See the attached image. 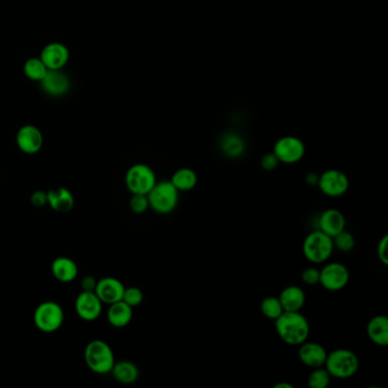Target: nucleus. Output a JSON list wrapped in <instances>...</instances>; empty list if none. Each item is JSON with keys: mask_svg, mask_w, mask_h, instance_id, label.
Wrapping results in <instances>:
<instances>
[{"mask_svg": "<svg viewBox=\"0 0 388 388\" xmlns=\"http://www.w3.org/2000/svg\"><path fill=\"white\" fill-rule=\"evenodd\" d=\"M346 228V219L339 210L328 208L318 219V229L334 237Z\"/></svg>", "mask_w": 388, "mask_h": 388, "instance_id": "obj_16", "label": "nucleus"}, {"mask_svg": "<svg viewBox=\"0 0 388 388\" xmlns=\"http://www.w3.org/2000/svg\"><path fill=\"white\" fill-rule=\"evenodd\" d=\"M274 153L280 163L296 165L304 158L305 145L300 138L286 136L276 141Z\"/></svg>", "mask_w": 388, "mask_h": 388, "instance_id": "obj_8", "label": "nucleus"}, {"mask_svg": "<svg viewBox=\"0 0 388 388\" xmlns=\"http://www.w3.org/2000/svg\"><path fill=\"white\" fill-rule=\"evenodd\" d=\"M388 236L384 234V237L379 241L378 246H377V255H378L379 261L382 262L383 265H388Z\"/></svg>", "mask_w": 388, "mask_h": 388, "instance_id": "obj_34", "label": "nucleus"}, {"mask_svg": "<svg viewBox=\"0 0 388 388\" xmlns=\"http://www.w3.org/2000/svg\"><path fill=\"white\" fill-rule=\"evenodd\" d=\"M350 277V270L346 265L339 262H330L320 270L319 284L326 291H339L348 286Z\"/></svg>", "mask_w": 388, "mask_h": 388, "instance_id": "obj_9", "label": "nucleus"}, {"mask_svg": "<svg viewBox=\"0 0 388 388\" xmlns=\"http://www.w3.org/2000/svg\"><path fill=\"white\" fill-rule=\"evenodd\" d=\"M77 317L84 322H95L101 315L103 302L99 300L95 291H81L74 303Z\"/></svg>", "mask_w": 388, "mask_h": 388, "instance_id": "obj_11", "label": "nucleus"}, {"mask_svg": "<svg viewBox=\"0 0 388 388\" xmlns=\"http://www.w3.org/2000/svg\"><path fill=\"white\" fill-rule=\"evenodd\" d=\"M40 58L48 70H63L70 60V51L65 45L51 43L41 51Z\"/></svg>", "mask_w": 388, "mask_h": 388, "instance_id": "obj_14", "label": "nucleus"}, {"mask_svg": "<svg viewBox=\"0 0 388 388\" xmlns=\"http://www.w3.org/2000/svg\"><path fill=\"white\" fill-rule=\"evenodd\" d=\"M324 367L334 378L348 379L358 372L360 361L358 355L351 350L337 348L327 354Z\"/></svg>", "mask_w": 388, "mask_h": 388, "instance_id": "obj_4", "label": "nucleus"}, {"mask_svg": "<svg viewBox=\"0 0 388 388\" xmlns=\"http://www.w3.org/2000/svg\"><path fill=\"white\" fill-rule=\"evenodd\" d=\"M332 241H334V247L337 248L338 251L344 252V253L351 252L355 246L354 236L346 229L334 236Z\"/></svg>", "mask_w": 388, "mask_h": 388, "instance_id": "obj_29", "label": "nucleus"}, {"mask_svg": "<svg viewBox=\"0 0 388 388\" xmlns=\"http://www.w3.org/2000/svg\"><path fill=\"white\" fill-rule=\"evenodd\" d=\"M278 298L282 305L284 311L286 312L301 311L306 302L305 291H303V288L296 284H289L287 287H284Z\"/></svg>", "mask_w": 388, "mask_h": 388, "instance_id": "obj_18", "label": "nucleus"}, {"mask_svg": "<svg viewBox=\"0 0 388 388\" xmlns=\"http://www.w3.org/2000/svg\"><path fill=\"white\" fill-rule=\"evenodd\" d=\"M31 204L34 208H44L47 205V193L43 191H36L31 195Z\"/></svg>", "mask_w": 388, "mask_h": 388, "instance_id": "obj_35", "label": "nucleus"}, {"mask_svg": "<svg viewBox=\"0 0 388 388\" xmlns=\"http://www.w3.org/2000/svg\"><path fill=\"white\" fill-rule=\"evenodd\" d=\"M64 319L63 308L54 301L43 302L34 310V326L45 334L57 332L63 326Z\"/></svg>", "mask_w": 388, "mask_h": 388, "instance_id": "obj_6", "label": "nucleus"}, {"mask_svg": "<svg viewBox=\"0 0 388 388\" xmlns=\"http://www.w3.org/2000/svg\"><path fill=\"white\" fill-rule=\"evenodd\" d=\"M84 361L88 368L97 375L111 374L115 363L113 350L106 341L94 339L89 341L84 350Z\"/></svg>", "mask_w": 388, "mask_h": 388, "instance_id": "obj_2", "label": "nucleus"}, {"mask_svg": "<svg viewBox=\"0 0 388 388\" xmlns=\"http://www.w3.org/2000/svg\"><path fill=\"white\" fill-rule=\"evenodd\" d=\"M302 280L308 286L318 284L320 281V270L315 267H308L302 271Z\"/></svg>", "mask_w": 388, "mask_h": 388, "instance_id": "obj_32", "label": "nucleus"}, {"mask_svg": "<svg viewBox=\"0 0 388 388\" xmlns=\"http://www.w3.org/2000/svg\"><path fill=\"white\" fill-rule=\"evenodd\" d=\"M369 339L377 345L385 348L388 345V319L386 315H375L367 325Z\"/></svg>", "mask_w": 388, "mask_h": 388, "instance_id": "obj_22", "label": "nucleus"}, {"mask_svg": "<svg viewBox=\"0 0 388 388\" xmlns=\"http://www.w3.org/2000/svg\"><path fill=\"white\" fill-rule=\"evenodd\" d=\"M122 301L130 305L131 308H137L144 301V293L141 288L134 287V286L125 287Z\"/></svg>", "mask_w": 388, "mask_h": 388, "instance_id": "obj_30", "label": "nucleus"}, {"mask_svg": "<svg viewBox=\"0 0 388 388\" xmlns=\"http://www.w3.org/2000/svg\"><path fill=\"white\" fill-rule=\"evenodd\" d=\"M319 181V174L315 173V172H308L306 175H305V182L308 184V186H318Z\"/></svg>", "mask_w": 388, "mask_h": 388, "instance_id": "obj_37", "label": "nucleus"}, {"mask_svg": "<svg viewBox=\"0 0 388 388\" xmlns=\"http://www.w3.org/2000/svg\"><path fill=\"white\" fill-rule=\"evenodd\" d=\"M124 289L125 286L122 284V281L114 277H105L97 281L95 293L103 302V304L110 305L115 302L122 301Z\"/></svg>", "mask_w": 388, "mask_h": 388, "instance_id": "obj_13", "label": "nucleus"}, {"mask_svg": "<svg viewBox=\"0 0 388 388\" xmlns=\"http://www.w3.org/2000/svg\"><path fill=\"white\" fill-rule=\"evenodd\" d=\"M332 376L329 375L325 367H319L312 370L308 375V384L311 388H327L330 384Z\"/></svg>", "mask_w": 388, "mask_h": 388, "instance_id": "obj_28", "label": "nucleus"}, {"mask_svg": "<svg viewBox=\"0 0 388 388\" xmlns=\"http://www.w3.org/2000/svg\"><path fill=\"white\" fill-rule=\"evenodd\" d=\"M220 148L227 158H238L244 154L245 143L238 134H226L220 141Z\"/></svg>", "mask_w": 388, "mask_h": 388, "instance_id": "obj_25", "label": "nucleus"}, {"mask_svg": "<svg viewBox=\"0 0 388 388\" xmlns=\"http://www.w3.org/2000/svg\"><path fill=\"white\" fill-rule=\"evenodd\" d=\"M96 284H97V280H96L94 277H91V276H87V277H84V279L81 280L82 291H95Z\"/></svg>", "mask_w": 388, "mask_h": 388, "instance_id": "obj_36", "label": "nucleus"}, {"mask_svg": "<svg viewBox=\"0 0 388 388\" xmlns=\"http://www.w3.org/2000/svg\"><path fill=\"white\" fill-rule=\"evenodd\" d=\"M125 186L131 194L147 195L154 187L156 174L149 165L138 163L129 167L125 173Z\"/></svg>", "mask_w": 388, "mask_h": 388, "instance_id": "obj_7", "label": "nucleus"}, {"mask_svg": "<svg viewBox=\"0 0 388 388\" xmlns=\"http://www.w3.org/2000/svg\"><path fill=\"white\" fill-rule=\"evenodd\" d=\"M24 74L25 77H29L30 80L40 82L46 74H47L48 69L45 65L44 62L41 60L40 57H32L25 62L23 67Z\"/></svg>", "mask_w": 388, "mask_h": 388, "instance_id": "obj_26", "label": "nucleus"}, {"mask_svg": "<svg viewBox=\"0 0 388 388\" xmlns=\"http://www.w3.org/2000/svg\"><path fill=\"white\" fill-rule=\"evenodd\" d=\"M280 165V162L278 160L275 153H268L261 158V167L265 171H274L277 169L278 165Z\"/></svg>", "mask_w": 388, "mask_h": 388, "instance_id": "obj_33", "label": "nucleus"}, {"mask_svg": "<svg viewBox=\"0 0 388 388\" xmlns=\"http://www.w3.org/2000/svg\"><path fill=\"white\" fill-rule=\"evenodd\" d=\"M179 195L170 180L156 182L147 194L149 208L158 215H170L179 204Z\"/></svg>", "mask_w": 388, "mask_h": 388, "instance_id": "obj_5", "label": "nucleus"}, {"mask_svg": "<svg viewBox=\"0 0 388 388\" xmlns=\"http://www.w3.org/2000/svg\"><path fill=\"white\" fill-rule=\"evenodd\" d=\"M328 352L322 344L315 341H305L300 345L298 358L308 368H319L325 365Z\"/></svg>", "mask_w": 388, "mask_h": 388, "instance_id": "obj_15", "label": "nucleus"}, {"mask_svg": "<svg viewBox=\"0 0 388 388\" xmlns=\"http://www.w3.org/2000/svg\"><path fill=\"white\" fill-rule=\"evenodd\" d=\"M40 84L45 93L51 96H63L70 89V79L62 70H48Z\"/></svg>", "mask_w": 388, "mask_h": 388, "instance_id": "obj_17", "label": "nucleus"}, {"mask_svg": "<svg viewBox=\"0 0 388 388\" xmlns=\"http://www.w3.org/2000/svg\"><path fill=\"white\" fill-rule=\"evenodd\" d=\"M275 388H294V386L289 384V383H278Z\"/></svg>", "mask_w": 388, "mask_h": 388, "instance_id": "obj_38", "label": "nucleus"}, {"mask_svg": "<svg viewBox=\"0 0 388 388\" xmlns=\"http://www.w3.org/2000/svg\"><path fill=\"white\" fill-rule=\"evenodd\" d=\"M16 145L24 154H37L44 145V136L41 134L40 129H38L36 125L27 124L17 131Z\"/></svg>", "mask_w": 388, "mask_h": 388, "instance_id": "obj_12", "label": "nucleus"}, {"mask_svg": "<svg viewBox=\"0 0 388 388\" xmlns=\"http://www.w3.org/2000/svg\"><path fill=\"white\" fill-rule=\"evenodd\" d=\"M106 317L108 324L114 328H124L132 322L134 308H131L125 302H115L113 304H110Z\"/></svg>", "mask_w": 388, "mask_h": 388, "instance_id": "obj_21", "label": "nucleus"}, {"mask_svg": "<svg viewBox=\"0 0 388 388\" xmlns=\"http://www.w3.org/2000/svg\"><path fill=\"white\" fill-rule=\"evenodd\" d=\"M51 274L54 276L56 280L69 284L75 280L79 275V268L74 260L66 258V256H60L55 258L51 267Z\"/></svg>", "mask_w": 388, "mask_h": 388, "instance_id": "obj_19", "label": "nucleus"}, {"mask_svg": "<svg viewBox=\"0 0 388 388\" xmlns=\"http://www.w3.org/2000/svg\"><path fill=\"white\" fill-rule=\"evenodd\" d=\"M111 374L117 382L124 384V385H131L137 382L139 378V369L137 365H134V362L128 361V360L115 361Z\"/></svg>", "mask_w": 388, "mask_h": 388, "instance_id": "obj_23", "label": "nucleus"}, {"mask_svg": "<svg viewBox=\"0 0 388 388\" xmlns=\"http://www.w3.org/2000/svg\"><path fill=\"white\" fill-rule=\"evenodd\" d=\"M261 312L265 318L275 322L284 311L277 296H268L261 302Z\"/></svg>", "mask_w": 388, "mask_h": 388, "instance_id": "obj_27", "label": "nucleus"}, {"mask_svg": "<svg viewBox=\"0 0 388 388\" xmlns=\"http://www.w3.org/2000/svg\"><path fill=\"white\" fill-rule=\"evenodd\" d=\"M131 211L136 215H143L149 208V202H148L147 195L132 194V197L129 202Z\"/></svg>", "mask_w": 388, "mask_h": 388, "instance_id": "obj_31", "label": "nucleus"}, {"mask_svg": "<svg viewBox=\"0 0 388 388\" xmlns=\"http://www.w3.org/2000/svg\"><path fill=\"white\" fill-rule=\"evenodd\" d=\"M318 187L328 197H341L350 188V180L343 171L329 169L319 175Z\"/></svg>", "mask_w": 388, "mask_h": 388, "instance_id": "obj_10", "label": "nucleus"}, {"mask_svg": "<svg viewBox=\"0 0 388 388\" xmlns=\"http://www.w3.org/2000/svg\"><path fill=\"white\" fill-rule=\"evenodd\" d=\"M75 204V199L72 193L67 188L58 187L47 191V205L51 210L58 213H67L72 211Z\"/></svg>", "mask_w": 388, "mask_h": 388, "instance_id": "obj_20", "label": "nucleus"}, {"mask_svg": "<svg viewBox=\"0 0 388 388\" xmlns=\"http://www.w3.org/2000/svg\"><path fill=\"white\" fill-rule=\"evenodd\" d=\"M334 250L332 238L319 229L311 231L302 245L303 255L312 265H322L328 261Z\"/></svg>", "mask_w": 388, "mask_h": 388, "instance_id": "obj_3", "label": "nucleus"}, {"mask_svg": "<svg viewBox=\"0 0 388 388\" xmlns=\"http://www.w3.org/2000/svg\"><path fill=\"white\" fill-rule=\"evenodd\" d=\"M276 332L281 341L291 346H300L308 341L310 336V324L301 312L284 311L275 320Z\"/></svg>", "mask_w": 388, "mask_h": 388, "instance_id": "obj_1", "label": "nucleus"}, {"mask_svg": "<svg viewBox=\"0 0 388 388\" xmlns=\"http://www.w3.org/2000/svg\"><path fill=\"white\" fill-rule=\"evenodd\" d=\"M170 181L179 193L191 191L197 186L198 175L191 167H180L172 174Z\"/></svg>", "mask_w": 388, "mask_h": 388, "instance_id": "obj_24", "label": "nucleus"}]
</instances>
